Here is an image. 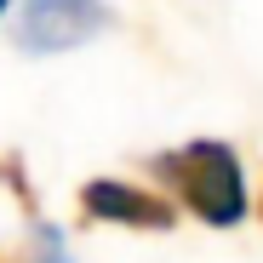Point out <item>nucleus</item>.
Returning a JSON list of instances; mask_svg holds the SVG:
<instances>
[{
  "instance_id": "f257e3e1",
  "label": "nucleus",
  "mask_w": 263,
  "mask_h": 263,
  "mask_svg": "<svg viewBox=\"0 0 263 263\" xmlns=\"http://www.w3.org/2000/svg\"><path fill=\"white\" fill-rule=\"evenodd\" d=\"M149 172L178 195L200 223L212 229H235L246 217V172H240V155L217 138H195L172 155H155Z\"/></svg>"
},
{
  "instance_id": "f03ea898",
  "label": "nucleus",
  "mask_w": 263,
  "mask_h": 263,
  "mask_svg": "<svg viewBox=\"0 0 263 263\" xmlns=\"http://www.w3.org/2000/svg\"><path fill=\"white\" fill-rule=\"evenodd\" d=\"M103 23H109L103 0H23L17 46L34 52V58H52V52H69L80 40H92Z\"/></svg>"
},
{
  "instance_id": "7ed1b4c3",
  "label": "nucleus",
  "mask_w": 263,
  "mask_h": 263,
  "mask_svg": "<svg viewBox=\"0 0 263 263\" xmlns=\"http://www.w3.org/2000/svg\"><path fill=\"white\" fill-rule=\"evenodd\" d=\"M80 212L92 223H120V229H172L178 212H172L166 195L155 189H138V183H120V178H92L80 183Z\"/></svg>"
},
{
  "instance_id": "20e7f679",
  "label": "nucleus",
  "mask_w": 263,
  "mask_h": 263,
  "mask_svg": "<svg viewBox=\"0 0 263 263\" xmlns=\"http://www.w3.org/2000/svg\"><path fill=\"white\" fill-rule=\"evenodd\" d=\"M29 263H74V257H69V246H63V235H58V229L34 223V257H29Z\"/></svg>"
},
{
  "instance_id": "39448f33",
  "label": "nucleus",
  "mask_w": 263,
  "mask_h": 263,
  "mask_svg": "<svg viewBox=\"0 0 263 263\" xmlns=\"http://www.w3.org/2000/svg\"><path fill=\"white\" fill-rule=\"evenodd\" d=\"M0 263H29V257H17V252H0Z\"/></svg>"
},
{
  "instance_id": "423d86ee",
  "label": "nucleus",
  "mask_w": 263,
  "mask_h": 263,
  "mask_svg": "<svg viewBox=\"0 0 263 263\" xmlns=\"http://www.w3.org/2000/svg\"><path fill=\"white\" fill-rule=\"evenodd\" d=\"M0 12H6V0H0Z\"/></svg>"
},
{
  "instance_id": "0eeeda50",
  "label": "nucleus",
  "mask_w": 263,
  "mask_h": 263,
  "mask_svg": "<svg viewBox=\"0 0 263 263\" xmlns=\"http://www.w3.org/2000/svg\"><path fill=\"white\" fill-rule=\"evenodd\" d=\"M257 212H263V206H257Z\"/></svg>"
}]
</instances>
